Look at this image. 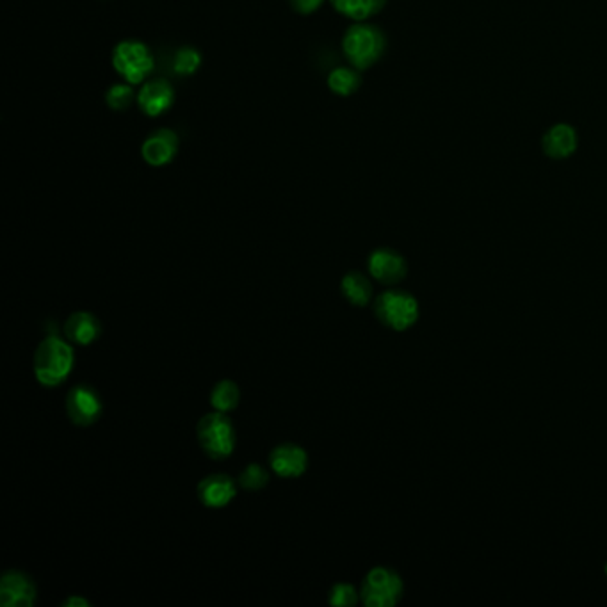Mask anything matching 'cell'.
Segmentation results:
<instances>
[{
    "label": "cell",
    "mask_w": 607,
    "mask_h": 607,
    "mask_svg": "<svg viewBox=\"0 0 607 607\" xmlns=\"http://www.w3.org/2000/svg\"><path fill=\"white\" fill-rule=\"evenodd\" d=\"M387 38L383 31L369 22H355L342 36V54L351 66L364 72L385 54Z\"/></svg>",
    "instance_id": "obj_1"
},
{
    "label": "cell",
    "mask_w": 607,
    "mask_h": 607,
    "mask_svg": "<svg viewBox=\"0 0 607 607\" xmlns=\"http://www.w3.org/2000/svg\"><path fill=\"white\" fill-rule=\"evenodd\" d=\"M76 362L74 348L59 335H46L35 353V374L43 387L61 385Z\"/></svg>",
    "instance_id": "obj_2"
},
{
    "label": "cell",
    "mask_w": 607,
    "mask_h": 607,
    "mask_svg": "<svg viewBox=\"0 0 607 607\" xmlns=\"http://www.w3.org/2000/svg\"><path fill=\"white\" fill-rule=\"evenodd\" d=\"M111 65L122 81L141 86L156 72V56L145 41L125 38L115 45Z\"/></svg>",
    "instance_id": "obj_3"
},
{
    "label": "cell",
    "mask_w": 607,
    "mask_h": 607,
    "mask_svg": "<svg viewBox=\"0 0 607 607\" xmlns=\"http://www.w3.org/2000/svg\"><path fill=\"white\" fill-rule=\"evenodd\" d=\"M197 437L203 452L212 460L228 458L234 452L238 442L232 420L221 411L203 415L197 426Z\"/></svg>",
    "instance_id": "obj_4"
},
{
    "label": "cell",
    "mask_w": 607,
    "mask_h": 607,
    "mask_svg": "<svg viewBox=\"0 0 607 607\" xmlns=\"http://www.w3.org/2000/svg\"><path fill=\"white\" fill-rule=\"evenodd\" d=\"M374 312L385 326L405 331L419 319V303L405 290H387L374 301Z\"/></svg>",
    "instance_id": "obj_5"
},
{
    "label": "cell",
    "mask_w": 607,
    "mask_h": 607,
    "mask_svg": "<svg viewBox=\"0 0 607 607\" xmlns=\"http://www.w3.org/2000/svg\"><path fill=\"white\" fill-rule=\"evenodd\" d=\"M403 590V581L394 570L385 567L372 568L365 575L360 597L367 607H392L401 601Z\"/></svg>",
    "instance_id": "obj_6"
},
{
    "label": "cell",
    "mask_w": 607,
    "mask_h": 607,
    "mask_svg": "<svg viewBox=\"0 0 607 607\" xmlns=\"http://www.w3.org/2000/svg\"><path fill=\"white\" fill-rule=\"evenodd\" d=\"M175 87L173 84L164 79V77H150L148 81L143 82L139 91H137V98H136V106L139 107V111L148 116V118H157L166 115L173 104H175Z\"/></svg>",
    "instance_id": "obj_7"
},
{
    "label": "cell",
    "mask_w": 607,
    "mask_h": 607,
    "mask_svg": "<svg viewBox=\"0 0 607 607\" xmlns=\"http://www.w3.org/2000/svg\"><path fill=\"white\" fill-rule=\"evenodd\" d=\"M180 150V137L173 128H157L148 134L141 145V157L148 166L162 167L175 161Z\"/></svg>",
    "instance_id": "obj_8"
},
{
    "label": "cell",
    "mask_w": 607,
    "mask_h": 607,
    "mask_svg": "<svg viewBox=\"0 0 607 607\" xmlns=\"http://www.w3.org/2000/svg\"><path fill=\"white\" fill-rule=\"evenodd\" d=\"M66 413L76 426H91L102 415V401L89 385H77L66 396Z\"/></svg>",
    "instance_id": "obj_9"
},
{
    "label": "cell",
    "mask_w": 607,
    "mask_h": 607,
    "mask_svg": "<svg viewBox=\"0 0 607 607\" xmlns=\"http://www.w3.org/2000/svg\"><path fill=\"white\" fill-rule=\"evenodd\" d=\"M33 579L18 570H9L0 579V604L4 607H31L36 602Z\"/></svg>",
    "instance_id": "obj_10"
},
{
    "label": "cell",
    "mask_w": 607,
    "mask_h": 607,
    "mask_svg": "<svg viewBox=\"0 0 607 607\" xmlns=\"http://www.w3.org/2000/svg\"><path fill=\"white\" fill-rule=\"evenodd\" d=\"M369 273L379 284H400L408 273L405 257L390 248L374 249L367 260Z\"/></svg>",
    "instance_id": "obj_11"
},
{
    "label": "cell",
    "mask_w": 607,
    "mask_h": 607,
    "mask_svg": "<svg viewBox=\"0 0 607 607\" xmlns=\"http://www.w3.org/2000/svg\"><path fill=\"white\" fill-rule=\"evenodd\" d=\"M271 469L280 478H299L309 467V456L303 447L296 444H282L275 447L269 454Z\"/></svg>",
    "instance_id": "obj_12"
},
{
    "label": "cell",
    "mask_w": 607,
    "mask_h": 607,
    "mask_svg": "<svg viewBox=\"0 0 607 607\" xmlns=\"http://www.w3.org/2000/svg\"><path fill=\"white\" fill-rule=\"evenodd\" d=\"M238 495L236 481L227 474L207 476L198 485V499L207 508H225Z\"/></svg>",
    "instance_id": "obj_13"
},
{
    "label": "cell",
    "mask_w": 607,
    "mask_h": 607,
    "mask_svg": "<svg viewBox=\"0 0 607 607\" xmlns=\"http://www.w3.org/2000/svg\"><path fill=\"white\" fill-rule=\"evenodd\" d=\"M577 132L568 123H558L543 136V152L551 159H567L577 150Z\"/></svg>",
    "instance_id": "obj_14"
},
{
    "label": "cell",
    "mask_w": 607,
    "mask_h": 607,
    "mask_svg": "<svg viewBox=\"0 0 607 607\" xmlns=\"http://www.w3.org/2000/svg\"><path fill=\"white\" fill-rule=\"evenodd\" d=\"M63 333L74 344L89 346L100 337L102 326L93 314L76 312L66 319V323L63 326Z\"/></svg>",
    "instance_id": "obj_15"
},
{
    "label": "cell",
    "mask_w": 607,
    "mask_h": 607,
    "mask_svg": "<svg viewBox=\"0 0 607 607\" xmlns=\"http://www.w3.org/2000/svg\"><path fill=\"white\" fill-rule=\"evenodd\" d=\"M328 2L339 15L353 22H369L387 4V0H328Z\"/></svg>",
    "instance_id": "obj_16"
},
{
    "label": "cell",
    "mask_w": 607,
    "mask_h": 607,
    "mask_svg": "<svg viewBox=\"0 0 607 607\" xmlns=\"http://www.w3.org/2000/svg\"><path fill=\"white\" fill-rule=\"evenodd\" d=\"M326 84L329 91L337 96H351L355 95L362 86V76L360 70L355 66H337L328 74Z\"/></svg>",
    "instance_id": "obj_17"
},
{
    "label": "cell",
    "mask_w": 607,
    "mask_h": 607,
    "mask_svg": "<svg viewBox=\"0 0 607 607\" xmlns=\"http://www.w3.org/2000/svg\"><path fill=\"white\" fill-rule=\"evenodd\" d=\"M340 290H342L344 298L355 307H365L372 298V284L369 282V278L365 275L359 273V271L348 273L342 278Z\"/></svg>",
    "instance_id": "obj_18"
},
{
    "label": "cell",
    "mask_w": 607,
    "mask_h": 607,
    "mask_svg": "<svg viewBox=\"0 0 607 607\" xmlns=\"http://www.w3.org/2000/svg\"><path fill=\"white\" fill-rule=\"evenodd\" d=\"M239 401H241V390L230 379L219 381L210 392V405L216 411H221V413H228L236 410Z\"/></svg>",
    "instance_id": "obj_19"
},
{
    "label": "cell",
    "mask_w": 607,
    "mask_h": 607,
    "mask_svg": "<svg viewBox=\"0 0 607 607\" xmlns=\"http://www.w3.org/2000/svg\"><path fill=\"white\" fill-rule=\"evenodd\" d=\"M202 66V52L191 45L180 46L173 56V72L180 77L195 76Z\"/></svg>",
    "instance_id": "obj_20"
},
{
    "label": "cell",
    "mask_w": 607,
    "mask_h": 607,
    "mask_svg": "<svg viewBox=\"0 0 607 607\" xmlns=\"http://www.w3.org/2000/svg\"><path fill=\"white\" fill-rule=\"evenodd\" d=\"M136 98L137 91H134L132 84L125 81L109 86V89L106 91V104L115 113H123L130 109L136 104Z\"/></svg>",
    "instance_id": "obj_21"
},
{
    "label": "cell",
    "mask_w": 607,
    "mask_h": 607,
    "mask_svg": "<svg viewBox=\"0 0 607 607\" xmlns=\"http://www.w3.org/2000/svg\"><path fill=\"white\" fill-rule=\"evenodd\" d=\"M268 483L269 474L258 463H249L239 476V485L243 486L244 490H262Z\"/></svg>",
    "instance_id": "obj_22"
},
{
    "label": "cell",
    "mask_w": 607,
    "mask_h": 607,
    "mask_svg": "<svg viewBox=\"0 0 607 607\" xmlns=\"http://www.w3.org/2000/svg\"><path fill=\"white\" fill-rule=\"evenodd\" d=\"M328 602L331 606H355L359 602V592L351 584L339 582L329 590Z\"/></svg>",
    "instance_id": "obj_23"
},
{
    "label": "cell",
    "mask_w": 607,
    "mask_h": 607,
    "mask_svg": "<svg viewBox=\"0 0 607 607\" xmlns=\"http://www.w3.org/2000/svg\"><path fill=\"white\" fill-rule=\"evenodd\" d=\"M326 0H288L292 11L301 16H310L318 13L324 5Z\"/></svg>",
    "instance_id": "obj_24"
},
{
    "label": "cell",
    "mask_w": 607,
    "mask_h": 607,
    "mask_svg": "<svg viewBox=\"0 0 607 607\" xmlns=\"http://www.w3.org/2000/svg\"><path fill=\"white\" fill-rule=\"evenodd\" d=\"M65 607H74V606H81V607H87L89 606V602L86 601V599H81V597H70L68 601H65V604H63Z\"/></svg>",
    "instance_id": "obj_25"
},
{
    "label": "cell",
    "mask_w": 607,
    "mask_h": 607,
    "mask_svg": "<svg viewBox=\"0 0 607 607\" xmlns=\"http://www.w3.org/2000/svg\"><path fill=\"white\" fill-rule=\"evenodd\" d=\"M606 573H607V565H606Z\"/></svg>",
    "instance_id": "obj_26"
}]
</instances>
